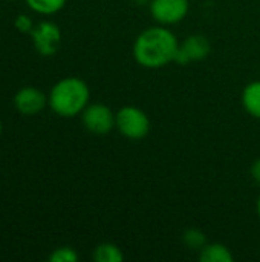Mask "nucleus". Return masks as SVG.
I'll return each mask as SVG.
<instances>
[{"label": "nucleus", "instance_id": "1", "mask_svg": "<svg viewBox=\"0 0 260 262\" xmlns=\"http://www.w3.org/2000/svg\"><path fill=\"white\" fill-rule=\"evenodd\" d=\"M179 49L176 35L162 25L144 29L133 43V58L147 69H159L175 61Z\"/></svg>", "mask_w": 260, "mask_h": 262}, {"label": "nucleus", "instance_id": "2", "mask_svg": "<svg viewBox=\"0 0 260 262\" xmlns=\"http://www.w3.org/2000/svg\"><path fill=\"white\" fill-rule=\"evenodd\" d=\"M90 100V91L84 80L66 77L58 80L48 95V104L54 114L63 118L81 115Z\"/></svg>", "mask_w": 260, "mask_h": 262}, {"label": "nucleus", "instance_id": "3", "mask_svg": "<svg viewBox=\"0 0 260 262\" xmlns=\"http://www.w3.org/2000/svg\"><path fill=\"white\" fill-rule=\"evenodd\" d=\"M116 129L129 140H143L150 132V120L143 109L124 106L116 112Z\"/></svg>", "mask_w": 260, "mask_h": 262}, {"label": "nucleus", "instance_id": "4", "mask_svg": "<svg viewBox=\"0 0 260 262\" xmlns=\"http://www.w3.org/2000/svg\"><path fill=\"white\" fill-rule=\"evenodd\" d=\"M84 127L95 135H106L116 129V114L104 103L87 104L81 112Z\"/></svg>", "mask_w": 260, "mask_h": 262}, {"label": "nucleus", "instance_id": "5", "mask_svg": "<svg viewBox=\"0 0 260 262\" xmlns=\"http://www.w3.org/2000/svg\"><path fill=\"white\" fill-rule=\"evenodd\" d=\"M31 38L35 51L43 57L57 54L61 45V31L54 21H40L31 31Z\"/></svg>", "mask_w": 260, "mask_h": 262}, {"label": "nucleus", "instance_id": "6", "mask_svg": "<svg viewBox=\"0 0 260 262\" xmlns=\"http://www.w3.org/2000/svg\"><path fill=\"white\" fill-rule=\"evenodd\" d=\"M150 14L153 20L162 26L182 21L190 9L188 0H150Z\"/></svg>", "mask_w": 260, "mask_h": 262}, {"label": "nucleus", "instance_id": "7", "mask_svg": "<svg viewBox=\"0 0 260 262\" xmlns=\"http://www.w3.org/2000/svg\"><path fill=\"white\" fill-rule=\"evenodd\" d=\"M210 52H211L210 40L202 34H193V35H188L182 43H179L175 63L187 64L192 61H201L207 58Z\"/></svg>", "mask_w": 260, "mask_h": 262}, {"label": "nucleus", "instance_id": "8", "mask_svg": "<svg viewBox=\"0 0 260 262\" xmlns=\"http://www.w3.org/2000/svg\"><path fill=\"white\" fill-rule=\"evenodd\" d=\"M48 106V97L44 92L35 86H25L18 89L14 95V107L18 114L25 117H32L40 114Z\"/></svg>", "mask_w": 260, "mask_h": 262}, {"label": "nucleus", "instance_id": "9", "mask_svg": "<svg viewBox=\"0 0 260 262\" xmlns=\"http://www.w3.org/2000/svg\"><path fill=\"white\" fill-rule=\"evenodd\" d=\"M242 106L254 118L260 120V80L251 81L242 91Z\"/></svg>", "mask_w": 260, "mask_h": 262}, {"label": "nucleus", "instance_id": "10", "mask_svg": "<svg viewBox=\"0 0 260 262\" xmlns=\"http://www.w3.org/2000/svg\"><path fill=\"white\" fill-rule=\"evenodd\" d=\"M199 259L202 262H231L233 253L231 250L219 243L205 244L202 250H199Z\"/></svg>", "mask_w": 260, "mask_h": 262}, {"label": "nucleus", "instance_id": "11", "mask_svg": "<svg viewBox=\"0 0 260 262\" xmlns=\"http://www.w3.org/2000/svg\"><path fill=\"white\" fill-rule=\"evenodd\" d=\"M93 259L97 262H121L124 259V253L116 244L103 243L95 247Z\"/></svg>", "mask_w": 260, "mask_h": 262}, {"label": "nucleus", "instance_id": "12", "mask_svg": "<svg viewBox=\"0 0 260 262\" xmlns=\"http://www.w3.org/2000/svg\"><path fill=\"white\" fill-rule=\"evenodd\" d=\"M67 0H26L28 6L41 15H52L66 6Z\"/></svg>", "mask_w": 260, "mask_h": 262}, {"label": "nucleus", "instance_id": "13", "mask_svg": "<svg viewBox=\"0 0 260 262\" xmlns=\"http://www.w3.org/2000/svg\"><path fill=\"white\" fill-rule=\"evenodd\" d=\"M182 241L192 250H202V247L207 244V236L199 229H187L182 235Z\"/></svg>", "mask_w": 260, "mask_h": 262}, {"label": "nucleus", "instance_id": "14", "mask_svg": "<svg viewBox=\"0 0 260 262\" xmlns=\"http://www.w3.org/2000/svg\"><path fill=\"white\" fill-rule=\"evenodd\" d=\"M49 261L51 262H77L78 261V253L75 249L69 247V246H63L55 249L51 255H49Z\"/></svg>", "mask_w": 260, "mask_h": 262}, {"label": "nucleus", "instance_id": "15", "mask_svg": "<svg viewBox=\"0 0 260 262\" xmlns=\"http://www.w3.org/2000/svg\"><path fill=\"white\" fill-rule=\"evenodd\" d=\"M14 26L17 31L23 32V34H31V31L34 29V21L29 15L26 14H21V15H17L15 17V21H14Z\"/></svg>", "mask_w": 260, "mask_h": 262}, {"label": "nucleus", "instance_id": "16", "mask_svg": "<svg viewBox=\"0 0 260 262\" xmlns=\"http://www.w3.org/2000/svg\"><path fill=\"white\" fill-rule=\"evenodd\" d=\"M251 177H253V180H254L256 183H259L260 184V158L259 160H256V161L253 163V166H251Z\"/></svg>", "mask_w": 260, "mask_h": 262}, {"label": "nucleus", "instance_id": "17", "mask_svg": "<svg viewBox=\"0 0 260 262\" xmlns=\"http://www.w3.org/2000/svg\"><path fill=\"white\" fill-rule=\"evenodd\" d=\"M257 215H259V218H260V196H259V200H257Z\"/></svg>", "mask_w": 260, "mask_h": 262}, {"label": "nucleus", "instance_id": "18", "mask_svg": "<svg viewBox=\"0 0 260 262\" xmlns=\"http://www.w3.org/2000/svg\"><path fill=\"white\" fill-rule=\"evenodd\" d=\"M2 130H3V126H2V121H0V135H2Z\"/></svg>", "mask_w": 260, "mask_h": 262}]
</instances>
